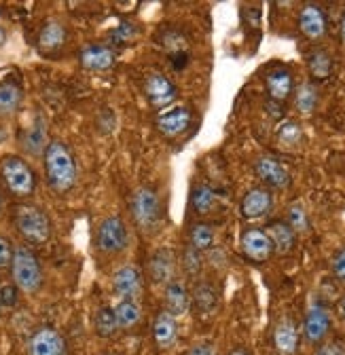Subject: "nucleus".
I'll list each match as a JSON object with an SVG mask.
<instances>
[{"instance_id": "obj_1", "label": "nucleus", "mask_w": 345, "mask_h": 355, "mask_svg": "<svg viewBox=\"0 0 345 355\" xmlns=\"http://www.w3.org/2000/svg\"><path fill=\"white\" fill-rule=\"evenodd\" d=\"M47 182L56 193H68L76 184V163L64 142H49L45 150Z\"/></svg>"}, {"instance_id": "obj_2", "label": "nucleus", "mask_w": 345, "mask_h": 355, "mask_svg": "<svg viewBox=\"0 0 345 355\" xmlns=\"http://www.w3.org/2000/svg\"><path fill=\"white\" fill-rule=\"evenodd\" d=\"M15 229L28 243L40 245L51 237V220L38 205H17Z\"/></svg>"}, {"instance_id": "obj_3", "label": "nucleus", "mask_w": 345, "mask_h": 355, "mask_svg": "<svg viewBox=\"0 0 345 355\" xmlns=\"http://www.w3.org/2000/svg\"><path fill=\"white\" fill-rule=\"evenodd\" d=\"M11 275H13V284L19 292L26 294H34L40 290L42 286V269L40 262L34 256V252L26 245L15 248L13 260H11Z\"/></svg>"}, {"instance_id": "obj_4", "label": "nucleus", "mask_w": 345, "mask_h": 355, "mask_svg": "<svg viewBox=\"0 0 345 355\" xmlns=\"http://www.w3.org/2000/svg\"><path fill=\"white\" fill-rule=\"evenodd\" d=\"M0 173H3V180L7 184V189L15 195V197H30L36 189V178L32 167L15 155H9L0 163Z\"/></svg>"}, {"instance_id": "obj_5", "label": "nucleus", "mask_w": 345, "mask_h": 355, "mask_svg": "<svg viewBox=\"0 0 345 355\" xmlns=\"http://www.w3.org/2000/svg\"><path fill=\"white\" fill-rule=\"evenodd\" d=\"M132 216L142 233L151 235L161 225V205L153 189L142 187L132 195Z\"/></svg>"}, {"instance_id": "obj_6", "label": "nucleus", "mask_w": 345, "mask_h": 355, "mask_svg": "<svg viewBox=\"0 0 345 355\" xmlns=\"http://www.w3.org/2000/svg\"><path fill=\"white\" fill-rule=\"evenodd\" d=\"M96 245L104 254H119L127 245V227L119 216H108L100 222Z\"/></svg>"}, {"instance_id": "obj_7", "label": "nucleus", "mask_w": 345, "mask_h": 355, "mask_svg": "<svg viewBox=\"0 0 345 355\" xmlns=\"http://www.w3.org/2000/svg\"><path fill=\"white\" fill-rule=\"evenodd\" d=\"M66 343L53 328H38L28 340V355H64Z\"/></svg>"}, {"instance_id": "obj_8", "label": "nucleus", "mask_w": 345, "mask_h": 355, "mask_svg": "<svg viewBox=\"0 0 345 355\" xmlns=\"http://www.w3.org/2000/svg\"><path fill=\"white\" fill-rule=\"evenodd\" d=\"M330 330V313L328 309L320 302L312 304L308 315H305V322H303V336L308 343L312 345H318L326 338Z\"/></svg>"}, {"instance_id": "obj_9", "label": "nucleus", "mask_w": 345, "mask_h": 355, "mask_svg": "<svg viewBox=\"0 0 345 355\" xmlns=\"http://www.w3.org/2000/svg\"><path fill=\"white\" fill-rule=\"evenodd\" d=\"M144 94H146L151 106H153V108H159V110L167 108L171 102L176 100V96H178L174 83H171V80H169L167 76H163V74H151V76L146 78Z\"/></svg>"}, {"instance_id": "obj_10", "label": "nucleus", "mask_w": 345, "mask_h": 355, "mask_svg": "<svg viewBox=\"0 0 345 355\" xmlns=\"http://www.w3.org/2000/svg\"><path fill=\"white\" fill-rule=\"evenodd\" d=\"M242 252L248 260L252 262H265L271 258L274 254V245H271V239L267 237L265 231L261 229H248L244 231L242 235Z\"/></svg>"}, {"instance_id": "obj_11", "label": "nucleus", "mask_w": 345, "mask_h": 355, "mask_svg": "<svg viewBox=\"0 0 345 355\" xmlns=\"http://www.w3.org/2000/svg\"><path fill=\"white\" fill-rule=\"evenodd\" d=\"M254 171L271 189H286L290 184V173H288V169L276 157H269V155L258 157L254 161Z\"/></svg>"}, {"instance_id": "obj_12", "label": "nucleus", "mask_w": 345, "mask_h": 355, "mask_svg": "<svg viewBox=\"0 0 345 355\" xmlns=\"http://www.w3.org/2000/svg\"><path fill=\"white\" fill-rule=\"evenodd\" d=\"M112 288L123 300H134L142 292V273L138 266L127 264L112 275Z\"/></svg>"}, {"instance_id": "obj_13", "label": "nucleus", "mask_w": 345, "mask_h": 355, "mask_svg": "<svg viewBox=\"0 0 345 355\" xmlns=\"http://www.w3.org/2000/svg\"><path fill=\"white\" fill-rule=\"evenodd\" d=\"M271 207H274V197L267 189H252L244 195L239 211L246 220H256L267 216Z\"/></svg>"}, {"instance_id": "obj_14", "label": "nucleus", "mask_w": 345, "mask_h": 355, "mask_svg": "<svg viewBox=\"0 0 345 355\" xmlns=\"http://www.w3.org/2000/svg\"><path fill=\"white\" fill-rule=\"evenodd\" d=\"M326 15L318 5H305L298 13V30L310 40H320L326 34Z\"/></svg>"}, {"instance_id": "obj_15", "label": "nucleus", "mask_w": 345, "mask_h": 355, "mask_svg": "<svg viewBox=\"0 0 345 355\" xmlns=\"http://www.w3.org/2000/svg\"><path fill=\"white\" fill-rule=\"evenodd\" d=\"M117 62V55L106 44H87L81 51V64L92 72H104L110 70Z\"/></svg>"}, {"instance_id": "obj_16", "label": "nucleus", "mask_w": 345, "mask_h": 355, "mask_svg": "<svg viewBox=\"0 0 345 355\" xmlns=\"http://www.w3.org/2000/svg\"><path fill=\"white\" fill-rule=\"evenodd\" d=\"M191 125V110L185 108V106H178V108H171V110H165L157 116V127L163 136L167 138H174L178 133H183L187 127Z\"/></svg>"}, {"instance_id": "obj_17", "label": "nucleus", "mask_w": 345, "mask_h": 355, "mask_svg": "<svg viewBox=\"0 0 345 355\" xmlns=\"http://www.w3.org/2000/svg\"><path fill=\"white\" fill-rule=\"evenodd\" d=\"M174 269H176V254L171 250L161 248L153 254L151 264H149V273L155 284H169L171 275H174Z\"/></svg>"}, {"instance_id": "obj_18", "label": "nucleus", "mask_w": 345, "mask_h": 355, "mask_svg": "<svg viewBox=\"0 0 345 355\" xmlns=\"http://www.w3.org/2000/svg\"><path fill=\"white\" fill-rule=\"evenodd\" d=\"M274 345L280 355H294L298 349V328L290 318H282L274 328Z\"/></svg>"}, {"instance_id": "obj_19", "label": "nucleus", "mask_w": 345, "mask_h": 355, "mask_svg": "<svg viewBox=\"0 0 345 355\" xmlns=\"http://www.w3.org/2000/svg\"><path fill=\"white\" fill-rule=\"evenodd\" d=\"M189 306H191V294H189L187 286L176 279H171L165 286V311L171 318H180L187 313Z\"/></svg>"}, {"instance_id": "obj_20", "label": "nucleus", "mask_w": 345, "mask_h": 355, "mask_svg": "<svg viewBox=\"0 0 345 355\" xmlns=\"http://www.w3.org/2000/svg\"><path fill=\"white\" fill-rule=\"evenodd\" d=\"M153 336L159 349H169L174 347L176 338H178V326H176V318H171L167 311H159L155 324H153Z\"/></svg>"}, {"instance_id": "obj_21", "label": "nucleus", "mask_w": 345, "mask_h": 355, "mask_svg": "<svg viewBox=\"0 0 345 355\" xmlns=\"http://www.w3.org/2000/svg\"><path fill=\"white\" fill-rule=\"evenodd\" d=\"M265 85H267L269 98L280 104L288 100V96L292 94V74L284 68H276L265 76Z\"/></svg>"}, {"instance_id": "obj_22", "label": "nucleus", "mask_w": 345, "mask_h": 355, "mask_svg": "<svg viewBox=\"0 0 345 355\" xmlns=\"http://www.w3.org/2000/svg\"><path fill=\"white\" fill-rule=\"evenodd\" d=\"M265 233H267V237L271 239L274 252H278V254H288V252H292L294 241H296V233L286 225L284 220L271 222Z\"/></svg>"}, {"instance_id": "obj_23", "label": "nucleus", "mask_w": 345, "mask_h": 355, "mask_svg": "<svg viewBox=\"0 0 345 355\" xmlns=\"http://www.w3.org/2000/svg\"><path fill=\"white\" fill-rule=\"evenodd\" d=\"M193 304H195V311L201 315H212L214 309L219 304V292L212 284L208 282H201L195 286L193 290Z\"/></svg>"}, {"instance_id": "obj_24", "label": "nucleus", "mask_w": 345, "mask_h": 355, "mask_svg": "<svg viewBox=\"0 0 345 355\" xmlns=\"http://www.w3.org/2000/svg\"><path fill=\"white\" fill-rule=\"evenodd\" d=\"M66 40V30L60 21H47L38 32V47L42 51H56Z\"/></svg>"}, {"instance_id": "obj_25", "label": "nucleus", "mask_w": 345, "mask_h": 355, "mask_svg": "<svg viewBox=\"0 0 345 355\" xmlns=\"http://www.w3.org/2000/svg\"><path fill=\"white\" fill-rule=\"evenodd\" d=\"M49 142H47V129L42 121H36L32 127H28V131L24 133V148L30 155H45Z\"/></svg>"}, {"instance_id": "obj_26", "label": "nucleus", "mask_w": 345, "mask_h": 355, "mask_svg": "<svg viewBox=\"0 0 345 355\" xmlns=\"http://www.w3.org/2000/svg\"><path fill=\"white\" fill-rule=\"evenodd\" d=\"M19 104H22V89L11 80L0 83V116L13 114L19 108Z\"/></svg>"}, {"instance_id": "obj_27", "label": "nucleus", "mask_w": 345, "mask_h": 355, "mask_svg": "<svg viewBox=\"0 0 345 355\" xmlns=\"http://www.w3.org/2000/svg\"><path fill=\"white\" fill-rule=\"evenodd\" d=\"M294 106L301 114H312L318 106V87L314 83L298 85L294 94Z\"/></svg>"}, {"instance_id": "obj_28", "label": "nucleus", "mask_w": 345, "mask_h": 355, "mask_svg": "<svg viewBox=\"0 0 345 355\" xmlns=\"http://www.w3.org/2000/svg\"><path fill=\"white\" fill-rule=\"evenodd\" d=\"M115 318L119 328H134L142 320V311L134 300H121L115 306Z\"/></svg>"}, {"instance_id": "obj_29", "label": "nucleus", "mask_w": 345, "mask_h": 355, "mask_svg": "<svg viewBox=\"0 0 345 355\" xmlns=\"http://www.w3.org/2000/svg\"><path fill=\"white\" fill-rule=\"evenodd\" d=\"M191 205H193L195 214H201V216L210 214L214 209V205H217V191L208 184L195 187L191 193Z\"/></svg>"}, {"instance_id": "obj_30", "label": "nucleus", "mask_w": 345, "mask_h": 355, "mask_svg": "<svg viewBox=\"0 0 345 355\" xmlns=\"http://www.w3.org/2000/svg\"><path fill=\"white\" fill-rule=\"evenodd\" d=\"M308 68H310V74L318 80H324L330 76L333 72V60L328 55V51L324 49H314L310 55H308Z\"/></svg>"}, {"instance_id": "obj_31", "label": "nucleus", "mask_w": 345, "mask_h": 355, "mask_svg": "<svg viewBox=\"0 0 345 355\" xmlns=\"http://www.w3.org/2000/svg\"><path fill=\"white\" fill-rule=\"evenodd\" d=\"M94 326H96V332L98 336L102 338H110L119 332V324H117V318H115V309L112 306H102L96 318H94Z\"/></svg>"}, {"instance_id": "obj_32", "label": "nucleus", "mask_w": 345, "mask_h": 355, "mask_svg": "<svg viewBox=\"0 0 345 355\" xmlns=\"http://www.w3.org/2000/svg\"><path fill=\"white\" fill-rule=\"evenodd\" d=\"M189 241H191V248H195L197 252L210 250L214 243V229L210 225H203V222L193 225L189 233Z\"/></svg>"}, {"instance_id": "obj_33", "label": "nucleus", "mask_w": 345, "mask_h": 355, "mask_svg": "<svg viewBox=\"0 0 345 355\" xmlns=\"http://www.w3.org/2000/svg\"><path fill=\"white\" fill-rule=\"evenodd\" d=\"M286 225L294 233H308L310 231V218H308L305 207L301 203H292L288 207V214H286Z\"/></svg>"}, {"instance_id": "obj_34", "label": "nucleus", "mask_w": 345, "mask_h": 355, "mask_svg": "<svg viewBox=\"0 0 345 355\" xmlns=\"http://www.w3.org/2000/svg\"><path fill=\"white\" fill-rule=\"evenodd\" d=\"M303 140V131H301V125L294 123V121H288L280 127L278 131V142L284 146V148H294L301 144Z\"/></svg>"}, {"instance_id": "obj_35", "label": "nucleus", "mask_w": 345, "mask_h": 355, "mask_svg": "<svg viewBox=\"0 0 345 355\" xmlns=\"http://www.w3.org/2000/svg\"><path fill=\"white\" fill-rule=\"evenodd\" d=\"M136 36H138V28H136L134 24H129V21L119 24V26L110 32V38H112L115 44H127V42H132Z\"/></svg>"}, {"instance_id": "obj_36", "label": "nucleus", "mask_w": 345, "mask_h": 355, "mask_svg": "<svg viewBox=\"0 0 345 355\" xmlns=\"http://www.w3.org/2000/svg\"><path fill=\"white\" fill-rule=\"evenodd\" d=\"M183 266L189 275H197L201 271V252H197L195 248H187L183 254Z\"/></svg>"}, {"instance_id": "obj_37", "label": "nucleus", "mask_w": 345, "mask_h": 355, "mask_svg": "<svg viewBox=\"0 0 345 355\" xmlns=\"http://www.w3.org/2000/svg\"><path fill=\"white\" fill-rule=\"evenodd\" d=\"M13 254H15V248H13L11 239L0 235V269H7V266H11Z\"/></svg>"}, {"instance_id": "obj_38", "label": "nucleus", "mask_w": 345, "mask_h": 355, "mask_svg": "<svg viewBox=\"0 0 345 355\" xmlns=\"http://www.w3.org/2000/svg\"><path fill=\"white\" fill-rule=\"evenodd\" d=\"M17 288H15V284L11 286V284H5V286H0V304H3L5 309H9V306H15L17 304Z\"/></svg>"}, {"instance_id": "obj_39", "label": "nucleus", "mask_w": 345, "mask_h": 355, "mask_svg": "<svg viewBox=\"0 0 345 355\" xmlns=\"http://www.w3.org/2000/svg\"><path fill=\"white\" fill-rule=\"evenodd\" d=\"M330 269H333V275H335L339 282L345 284V248L339 250V252L333 256V260H330Z\"/></svg>"}, {"instance_id": "obj_40", "label": "nucleus", "mask_w": 345, "mask_h": 355, "mask_svg": "<svg viewBox=\"0 0 345 355\" xmlns=\"http://www.w3.org/2000/svg\"><path fill=\"white\" fill-rule=\"evenodd\" d=\"M314 355H345V345L339 340H330V343H322Z\"/></svg>"}, {"instance_id": "obj_41", "label": "nucleus", "mask_w": 345, "mask_h": 355, "mask_svg": "<svg viewBox=\"0 0 345 355\" xmlns=\"http://www.w3.org/2000/svg\"><path fill=\"white\" fill-rule=\"evenodd\" d=\"M185 355H217L212 345H195L193 349H189Z\"/></svg>"}, {"instance_id": "obj_42", "label": "nucleus", "mask_w": 345, "mask_h": 355, "mask_svg": "<svg viewBox=\"0 0 345 355\" xmlns=\"http://www.w3.org/2000/svg\"><path fill=\"white\" fill-rule=\"evenodd\" d=\"M337 313H339V318L345 322V296H341V300L337 302Z\"/></svg>"}, {"instance_id": "obj_43", "label": "nucleus", "mask_w": 345, "mask_h": 355, "mask_svg": "<svg viewBox=\"0 0 345 355\" xmlns=\"http://www.w3.org/2000/svg\"><path fill=\"white\" fill-rule=\"evenodd\" d=\"M341 40L345 42V13H343V19H341Z\"/></svg>"}, {"instance_id": "obj_44", "label": "nucleus", "mask_w": 345, "mask_h": 355, "mask_svg": "<svg viewBox=\"0 0 345 355\" xmlns=\"http://www.w3.org/2000/svg\"><path fill=\"white\" fill-rule=\"evenodd\" d=\"M229 355H250V353H248L246 349H233V351H231Z\"/></svg>"}, {"instance_id": "obj_45", "label": "nucleus", "mask_w": 345, "mask_h": 355, "mask_svg": "<svg viewBox=\"0 0 345 355\" xmlns=\"http://www.w3.org/2000/svg\"><path fill=\"white\" fill-rule=\"evenodd\" d=\"M5 40H7V32H5L3 28H0V47L5 44Z\"/></svg>"}, {"instance_id": "obj_46", "label": "nucleus", "mask_w": 345, "mask_h": 355, "mask_svg": "<svg viewBox=\"0 0 345 355\" xmlns=\"http://www.w3.org/2000/svg\"><path fill=\"white\" fill-rule=\"evenodd\" d=\"M0 207H3V199H0Z\"/></svg>"}, {"instance_id": "obj_47", "label": "nucleus", "mask_w": 345, "mask_h": 355, "mask_svg": "<svg viewBox=\"0 0 345 355\" xmlns=\"http://www.w3.org/2000/svg\"><path fill=\"white\" fill-rule=\"evenodd\" d=\"M0 311H3V304H0Z\"/></svg>"}, {"instance_id": "obj_48", "label": "nucleus", "mask_w": 345, "mask_h": 355, "mask_svg": "<svg viewBox=\"0 0 345 355\" xmlns=\"http://www.w3.org/2000/svg\"><path fill=\"white\" fill-rule=\"evenodd\" d=\"M64 355H66V353H64Z\"/></svg>"}]
</instances>
